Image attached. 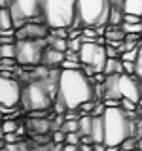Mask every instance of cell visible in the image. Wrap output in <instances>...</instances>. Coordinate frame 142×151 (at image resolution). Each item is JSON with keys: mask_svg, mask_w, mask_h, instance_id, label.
<instances>
[{"mask_svg": "<svg viewBox=\"0 0 142 151\" xmlns=\"http://www.w3.org/2000/svg\"><path fill=\"white\" fill-rule=\"evenodd\" d=\"M95 91H97V87H95L93 79L85 74V70L61 68L55 100L59 104H63L66 110H80L82 104L95 100V96H97Z\"/></svg>", "mask_w": 142, "mask_h": 151, "instance_id": "obj_1", "label": "cell"}, {"mask_svg": "<svg viewBox=\"0 0 142 151\" xmlns=\"http://www.w3.org/2000/svg\"><path fill=\"white\" fill-rule=\"evenodd\" d=\"M136 111H127L121 106H106L102 119H104V144L121 145L129 136L135 134V121L131 117Z\"/></svg>", "mask_w": 142, "mask_h": 151, "instance_id": "obj_2", "label": "cell"}, {"mask_svg": "<svg viewBox=\"0 0 142 151\" xmlns=\"http://www.w3.org/2000/svg\"><path fill=\"white\" fill-rule=\"evenodd\" d=\"M42 17L49 28H72L78 19V0H42Z\"/></svg>", "mask_w": 142, "mask_h": 151, "instance_id": "obj_3", "label": "cell"}, {"mask_svg": "<svg viewBox=\"0 0 142 151\" xmlns=\"http://www.w3.org/2000/svg\"><path fill=\"white\" fill-rule=\"evenodd\" d=\"M108 19H110V0H78L76 23L83 27H102L108 23Z\"/></svg>", "mask_w": 142, "mask_h": 151, "instance_id": "obj_4", "label": "cell"}, {"mask_svg": "<svg viewBox=\"0 0 142 151\" xmlns=\"http://www.w3.org/2000/svg\"><path fill=\"white\" fill-rule=\"evenodd\" d=\"M108 60L106 45H101L97 42H83L80 49V63L83 64V70L87 76L104 72V66Z\"/></svg>", "mask_w": 142, "mask_h": 151, "instance_id": "obj_5", "label": "cell"}, {"mask_svg": "<svg viewBox=\"0 0 142 151\" xmlns=\"http://www.w3.org/2000/svg\"><path fill=\"white\" fill-rule=\"evenodd\" d=\"M46 40H17V63L21 66H36L44 60Z\"/></svg>", "mask_w": 142, "mask_h": 151, "instance_id": "obj_6", "label": "cell"}, {"mask_svg": "<svg viewBox=\"0 0 142 151\" xmlns=\"http://www.w3.org/2000/svg\"><path fill=\"white\" fill-rule=\"evenodd\" d=\"M23 102V89L17 79L2 76L0 78V104H2V111L6 113L13 108H17Z\"/></svg>", "mask_w": 142, "mask_h": 151, "instance_id": "obj_7", "label": "cell"}, {"mask_svg": "<svg viewBox=\"0 0 142 151\" xmlns=\"http://www.w3.org/2000/svg\"><path fill=\"white\" fill-rule=\"evenodd\" d=\"M12 13L15 27H21L28 19L42 15V0H12Z\"/></svg>", "mask_w": 142, "mask_h": 151, "instance_id": "obj_8", "label": "cell"}, {"mask_svg": "<svg viewBox=\"0 0 142 151\" xmlns=\"http://www.w3.org/2000/svg\"><path fill=\"white\" fill-rule=\"evenodd\" d=\"M51 34V28L47 23H25L15 28L17 40H46Z\"/></svg>", "mask_w": 142, "mask_h": 151, "instance_id": "obj_9", "label": "cell"}, {"mask_svg": "<svg viewBox=\"0 0 142 151\" xmlns=\"http://www.w3.org/2000/svg\"><path fill=\"white\" fill-rule=\"evenodd\" d=\"M64 59H66L64 51H59V49H55V47L47 45V47H46V53H44V60H42V64L47 66V68H53V66H61Z\"/></svg>", "mask_w": 142, "mask_h": 151, "instance_id": "obj_10", "label": "cell"}, {"mask_svg": "<svg viewBox=\"0 0 142 151\" xmlns=\"http://www.w3.org/2000/svg\"><path fill=\"white\" fill-rule=\"evenodd\" d=\"M93 144H104V119L102 115H93V129L89 134Z\"/></svg>", "mask_w": 142, "mask_h": 151, "instance_id": "obj_11", "label": "cell"}, {"mask_svg": "<svg viewBox=\"0 0 142 151\" xmlns=\"http://www.w3.org/2000/svg\"><path fill=\"white\" fill-rule=\"evenodd\" d=\"M123 60L121 57H108L106 66H104V74L106 76H114V74H123Z\"/></svg>", "mask_w": 142, "mask_h": 151, "instance_id": "obj_12", "label": "cell"}, {"mask_svg": "<svg viewBox=\"0 0 142 151\" xmlns=\"http://www.w3.org/2000/svg\"><path fill=\"white\" fill-rule=\"evenodd\" d=\"M0 57L2 59H15L17 57V42H9V44L0 45Z\"/></svg>", "mask_w": 142, "mask_h": 151, "instance_id": "obj_13", "label": "cell"}, {"mask_svg": "<svg viewBox=\"0 0 142 151\" xmlns=\"http://www.w3.org/2000/svg\"><path fill=\"white\" fill-rule=\"evenodd\" d=\"M123 12L142 17V0H125V4H123Z\"/></svg>", "mask_w": 142, "mask_h": 151, "instance_id": "obj_14", "label": "cell"}, {"mask_svg": "<svg viewBox=\"0 0 142 151\" xmlns=\"http://www.w3.org/2000/svg\"><path fill=\"white\" fill-rule=\"evenodd\" d=\"M28 127H30V130L34 132V134H38V132H46V130H49V121L47 119H30L28 121Z\"/></svg>", "mask_w": 142, "mask_h": 151, "instance_id": "obj_15", "label": "cell"}, {"mask_svg": "<svg viewBox=\"0 0 142 151\" xmlns=\"http://www.w3.org/2000/svg\"><path fill=\"white\" fill-rule=\"evenodd\" d=\"M127 34H142V21L140 23H121Z\"/></svg>", "mask_w": 142, "mask_h": 151, "instance_id": "obj_16", "label": "cell"}, {"mask_svg": "<svg viewBox=\"0 0 142 151\" xmlns=\"http://www.w3.org/2000/svg\"><path fill=\"white\" fill-rule=\"evenodd\" d=\"M17 123L13 121V119H4V125H2V134H8V132H17Z\"/></svg>", "mask_w": 142, "mask_h": 151, "instance_id": "obj_17", "label": "cell"}, {"mask_svg": "<svg viewBox=\"0 0 142 151\" xmlns=\"http://www.w3.org/2000/svg\"><path fill=\"white\" fill-rule=\"evenodd\" d=\"M135 64H136V70H135V76L142 81V44L138 45V57H136V60H135Z\"/></svg>", "mask_w": 142, "mask_h": 151, "instance_id": "obj_18", "label": "cell"}, {"mask_svg": "<svg viewBox=\"0 0 142 151\" xmlns=\"http://www.w3.org/2000/svg\"><path fill=\"white\" fill-rule=\"evenodd\" d=\"M82 63L80 60H70V59H64L63 64H61V68H66V70H74V68H82Z\"/></svg>", "mask_w": 142, "mask_h": 151, "instance_id": "obj_19", "label": "cell"}, {"mask_svg": "<svg viewBox=\"0 0 142 151\" xmlns=\"http://www.w3.org/2000/svg\"><path fill=\"white\" fill-rule=\"evenodd\" d=\"M136 57H138V47H135V49H131V51L121 53V60H136Z\"/></svg>", "mask_w": 142, "mask_h": 151, "instance_id": "obj_20", "label": "cell"}, {"mask_svg": "<svg viewBox=\"0 0 142 151\" xmlns=\"http://www.w3.org/2000/svg\"><path fill=\"white\" fill-rule=\"evenodd\" d=\"M123 70H125V74H135L136 70L135 60H123Z\"/></svg>", "mask_w": 142, "mask_h": 151, "instance_id": "obj_21", "label": "cell"}, {"mask_svg": "<svg viewBox=\"0 0 142 151\" xmlns=\"http://www.w3.org/2000/svg\"><path fill=\"white\" fill-rule=\"evenodd\" d=\"M135 136L136 138H142V119L140 117L135 121Z\"/></svg>", "mask_w": 142, "mask_h": 151, "instance_id": "obj_22", "label": "cell"}, {"mask_svg": "<svg viewBox=\"0 0 142 151\" xmlns=\"http://www.w3.org/2000/svg\"><path fill=\"white\" fill-rule=\"evenodd\" d=\"M51 151H64V144H53L51 145Z\"/></svg>", "mask_w": 142, "mask_h": 151, "instance_id": "obj_23", "label": "cell"}, {"mask_svg": "<svg viewBox=\"0 0 142 151\" xmlns=\"http://www.w3.org/2000/svg\"><path fill=\"white\" fill-rule=\"evenodd\" d=\"M136 115H138L140 119H142V106H138V110H136Z\"/></svg>", "mask_w": 142, "mask_h": 151, "instance_id": "obj_24", "label": "cell"}, {"mask_svg": "<svg viewBox=\"0 0 142 151\" xmlns=\"http://www.w3.org/2000/svg\"><path fill=\"white\" fill-rule=\"evenodd\" d=\"M138 149H142V138H138Z\"/></svg>", "mask_w": 142, "mask_h": 151, "instance_id": "obj_25", "label": "cell"}, {"mask_svg": "<svg viewBox=\"0 0 142 151\" xmlns=\"http://www.w3.org/2000/svg\"><path fill=\"white\" fill-rule=\"evenodd\" d=\"M0 151H8V149H6V147H2V149H0Z\"/></svg>", "mask_w": 142, "mask_h": 151, "instance_id": "obj_26", "label": "cell"}, {"mask_svg": "<svg viewBox=\"0 0 142 151\" xmlns=\"http://www.w3.org/2000/svg\"><path fill=\"white\" fill-rule=\"evenodd\" d=\"M140 106H142V102H140Z\"/></svg>", "mask_w": 142, "mask_h": 151, "instance_id": "obj_27", "label": "cell"}]
</instances>
